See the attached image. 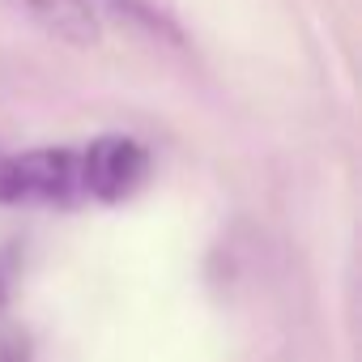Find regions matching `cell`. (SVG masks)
Listing matches in <instances>:
<instances>
[{
    "mask_svg": "<svg viewBox=\"0 0 362 362\" xmlns=\"http://www.w3.org/2000/svg\"><path fill=\"white\" fill-rule=\"evenodd\" d=\"M0 205H43V209L98 205L90 145L26 149V153L0 149Z\"/></svg>",
    "mask_w": 362,
    "mask_h": 362,
    "instance_id": "1",
    "label": "cell"
},
{
    "mask_svg": "<svg viewBox=\"0 0 362 362\" xmlns=\"http://www.w3.org/2000/svg\"><path fill=\"white\" fill-rule=\"evenodd\" d=\"M5 5L60 43H73V47L98 43V13L86 0H5Z\"/></svg>",
    "mask_w": 362,
    "mask_h": 362,
    "instance_id": "2",
    "label": "cell"
},
{
    "mask_svg": "<svg viewBox=\"0 0 362 362\" xmlns=\"http://www.w3.org/2000/svg\"><path fill=\"white\" fill-rule=\"evenodd\" d=\"M86 5H90L94 13L107 9V13H115V18H124V22H136V26L153 30V35H170V39H179L175 22L158 9V0H86Z\"/></svg>",
    "mask_w": 362,
    "mask_h": 362,
    "instance_id": "3",
    "label": "cell"
},
{
    "mask_svg": "<svg viewBox=\"0 0 362 362\" xmlns=\"http://www.w3.org/2000/svg\"><path fill=\"white\" fill-rule=\"evenodd\" d=\"M0 362H35V345L26 332H0Z\"/></svg>",
    "mask_w": 362,
    "mask_h": 362,
    "instance_id": "4",
    "label": "cell"
},
{
    "mask_svg": "<svg viewBox=\"0 0 362 362\" xmlns=\"http://www.w3.org/2000/svg\"><path fill=\"white\" fill-rule=\"evenodd\" d=\"M13 281H18V247H0V311L13 294Z\"/></svg>",
    "mask_w": 362,
    "mask_h": 362,
    "instance_id": "5",
    "label": "cell"
}]
</instances>
